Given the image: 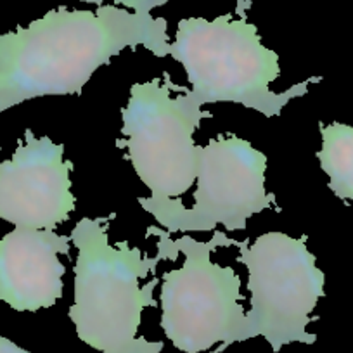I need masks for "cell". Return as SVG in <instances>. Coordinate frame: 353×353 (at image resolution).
I'll use <instances>...</instances> for the list:
<instances>
[{"instance_id":"9","label":"cell","mask_w":353,"mask_h":353,"mask_svg":"<svg viewBox=\"0 0 353 353\" xmlns=\"http://www.w3.org/2000/svg\"><path fill=\"white\" fill-rule=\"evenodd\" d=\"M71 237L54 230L21 229L0 239V301L16 312L50 308L63 298L66 267L57 254H70Z\"/></svg>"},{"instance_id":"11","label":"cell","mask_w":353,"mask_h":353,"mask_svg":"<svg viewBox=\"0 0 353 353\" xmlns=\"http://www.w3.org/2000/svg\"><path fill=\"white\" fill-rule=\"evenodd\" d=\"M85 4H94V6H104L108 0H80ZM114 6H121V8H127L134 12H151L152 9L161 8L165 6L168 0H111Z\"/></svg>"},{"instance_id":"6","label":"cell","mask_w":353,"mask_h":353,"mask_svg":"<svg viewBox=\"0 0 353 353\" xmlns=\"http://www.w3.org/2000/svg\"><path fill=\"white\" fill-rule=\"evenodd\" d=\"M308 236L291 237L267 232L250 241H232L239 248V263L248 269L251 308L246 314L250 338L263 336L274 353L291 343L314 345L317 336L307 331L319 300L325 296V276L307 248Z\"/></svg>"},{"instance_id":"2","label":"cell","mask_w":353,"mask_h":353,"mask_svg":"<svg viewBox=\"0 0 353 353\" xmlns=\"http://www.w3.org/2000/svg\"><path fill=\"white\" fill-rule=\"evenodd\" d=\"M108 216H83L71 230V244L78 250L74 263V303L70 307L77 336L103 353H161L163 341L139 336L142 310L158 307L154 288L158 277L141 286L139 281L154 274L161 260L175 261L179 250L165 229L149 225L148 236L158 237V253L148 256L128 241L111 244Z\"/></svg>"},{"instance_id":"8","label":"cell","mask_w":353,"mask_h":353,"mask_svg":"<svg viewBox=\"0 0 353 353\" xmlns=\"http://www.w3.org/2000/svg\"><path fill=\"white\" fill-rule=\"evenodd\" d=\"M73 161L64 145L32 128L11 159L0 161V219L21 229H50L68 222L77 208L71 192Z\"/></svg>"},{"instance_id":"7","label":"cell","mask_w":353,"mask_h":353,"mask_svg":"<svg viewBox=\"0 0 353 353\" xmlns=\"http://www.w3.org/2000/svg\"><path fill=\"white\" fill-rule=\"evenodd\" d=\"M267 156L237 135H219L199 148L198 188L194 205L185 208L181 198L151 201L139 198L161 229L176 232H213L222 223L227 232L244 230L251 216L274 208L281 213L274 192L265 189Z\"/></svg>"},{"instance_id":"3","label":"cell","mask_w":353,"mask_h":353,"mask_svg":"<svg viewBox=\"0 0 353 353\" xmlns=\"http://www.w3.org/2000/svg\"><path fill=\"white\" fill-rule=\"evenodd\" d=\"M250 6V0H237V16L227 12L212 21L181 19L170 56L184 66L191 83L185 96L198 106L234 103L274 118L322 77L294 83L286 92H272L270 83L281 74L279 54L261 43L256 26L248 21Z\"/></svg>"},{"instance_id":"10","label":"cell","mask_w":353,"mask_h":353,"mask_svg":"<svg viewBox=\"0 0 353 353\" xmlns=\"http://www.w3.org/2000/svg\"><path fill=\"white\" fill-rule=\"evenodd\" d=\"M319 127L322 148L317 159L329 176V191L343 201H353V127L339 121Z\"/></svg>"},{"instance_id":"12","label":"cell","mask_w":353,"mask_h":353,"mask_svg":"<svg viewBox=\"0 0 353 353\" xmlns=\"http://www.w3.org/2000/svg\"><path fill=\"white\" fill-rule=\"evenodd\" d=\"M0 353H32V352L19 348V346L16 345V343H12L11 339L0 336Z\"/></svg>"},{"instance_id":"1","label":"cell","mask_w":353,"mask_h":353,"mask_svg":"<svg viewBox=\"0 0 353 353\" xmlns=\"http://www.w3.org/2000/svg\"><path fill=\"white\" fill-rule=\"evenodd\" d=\"M168 21L114 4L96 11L57 8L0 33V113L46 96H80L101 66L125 49L172 52Z\"/></svg>"},{"instance_id":"4","label":"cell","mask_w":353,"mask_h":353,"mask_svg":"<svg viewBox=\"0 0 353 353\" xmlns=\"http://www.w3.org/2000/svg\"><path fill=\"white\" fill-rule=\"evenodd\" d=\"M185 92L189 87L175 85L170 73L130 87L127 106L121 108V135L117 148L127 149L151 201L181 198L198 179L199 148L194 132L212 111H203Z\"/></svg>"},{"instance_id":"5","label":"cell","mask_w":353,"mask_h":353,"mask_svg":"<svg viewBox=\"0 0 353 353\" xmlns=\"http://www.w3.org/2000/svg\"><path fill=\"white\" fill-rule=\"evenodd\" d=\"M232 241L216 230L206 243L189 234L175 239L184 263L181 269L163 274L159 324L181 352H208L220 343L212 353H222L232 343L251 339L241 305L244 296L239 276L232 267H220L210 258L213 250L232 246Z\"/></svg>"}]
</instances>
